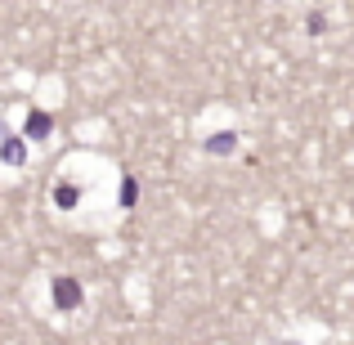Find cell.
I'll list each match as a JSON object with an SVG mask.
<instances>
[{
	"label": "cell",
	"mask_w": 354,
	"mask_h": 345,
	"mask_svg": "<svg viewBox=\"0 0 354 345\" xmlns=\"http://www.w3.org/2000/svg\"><path fill=\"white\" fill-rule=\"evenodd\" d=\"M54 301H59V310H68V305L81 301V287L72 283V278H59V283H54Z\"/></svg>",
	"instance_id": "1"
},
{
	"label": "cell",
	"mask_w": 354,
	"mask_h": 345,
	"mask_svg": "<svg viewBox=\"0 0 354 345\" xmlns=\"http://www.w3.org/2000/svg\"><path fill=\"white\" fill-rule=\"evenodd\" d=\"M45 135H50V117H41V113L27 117V139H45Z\"/></svg>",
	"instance_id": "2"
}]
</instances>
